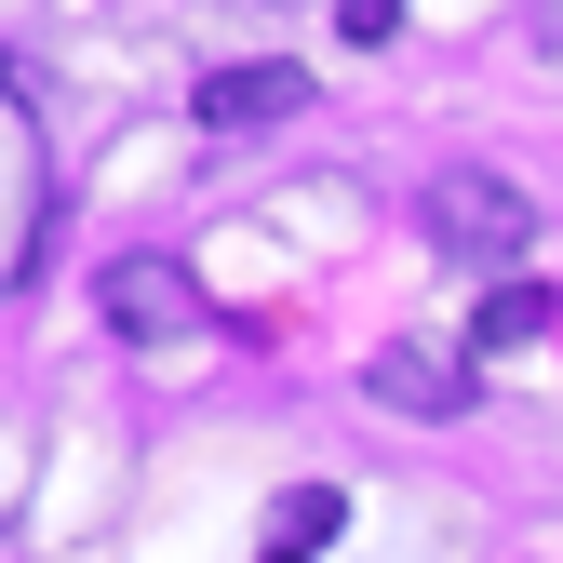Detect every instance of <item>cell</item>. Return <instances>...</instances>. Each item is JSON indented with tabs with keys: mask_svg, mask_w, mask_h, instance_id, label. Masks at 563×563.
<instances>
[{
	"mask_svg": "<svg viewBox=\"0 0 563 563\" xmlns=\"http://www.w3.org/2000/svg\"><path fill=\"white\" fill-rule=\"evenodd\" d=\"M430 242L470 255V268H510V255L537 242V201H523L510 175H443V188H430Z\"/></svg>",
	"mask_w": 563,
	"mask_h": 563,
	"instance_id": "1",
	"label": "cell"
},
{
	"mask_svg": "<svg viewBox=\"0 0 563 563\" xmlns=\"http://www.w3.org/2000/svg\"><path fill=\"white\" fill-rule=\"evenodd\" d=\"M108 322H121L134 349H148V335H188V322H201V282L162 268V255H121V268H108Z\"/></svg>",
	"mask_w": 563,
	"mask_h": 563,
	"instance_id": "2",
	"label": "cell"
},
{
	"mask_svg": "<svg viewBox=\"0 0 563 563\" xmlns=\"http://www.w3.org/2000/svg\"><path fill=\"white\" fill-rule=\"evenodd\" d=\"M296 67H216V81H201V121L216 134H255V121H296Z\"/></svg>",
	"mask_w": 563,
	"mask_h": 563,
	"instance_id": "3",
	"label": "cell"
},
{
	"mask_svg": "<svg viewBox=\"0 0 563 563\" xmlns=\"http://www.w3.org/2000/svg\"><path fill=\"white\" fill-rule=\"evenodd\" d=\"M376 402H402V416H470V376L443 363V349H376Z\"/></svg>",
	"mask_w": 563,
	"mask_h": 563,
	"instance_id": "4",
	"label": "cell"
},
{
	"mask_svg": "<svg viewBox=\"0 0 563 563\" xmlns=\"http://www.w3.org/2000/svg\"><path fill=\"white\" fill-rule=\"evenodd\" d=\"M335 523H349V510H335V483H296V497L268 510V550H255V563H309V550H322Z\"/></svg>",
	"mask_w": 563,
	"mask_h": 563,
	"instance_id": "5",
	"label": "cell"
},
{
	"mask_svg": "<svg viewBox=\"0 0 563 563\" xmlns=\"http://www.w3.org/2000/svg\"><path fill=\"white\" fill-rule=\"evenodd\" d=\"M550 309H563V296H537V282H497V296L470 309V335H483V349H537V335H550Z\"/></svg>",
	"mask_w": 563,
	"mask_h": 563,
	"instance_id": "6",
	"label": "cell"
},
{
	"mask_svg": "<svg viewBox=\"0 0 563 563\" xmlns=\"http://www.w3.org/2000/svg\"><path fill=\"white\" fill-rule=\"evenodd\" d=\"M335 27H349V41H389V27H402V0H335Z\"/></svg>",
	"mask_w": 563,
	"mask_h": 563,
	"instance_id": "7",
	"label": "cell"
}]
</instances>
